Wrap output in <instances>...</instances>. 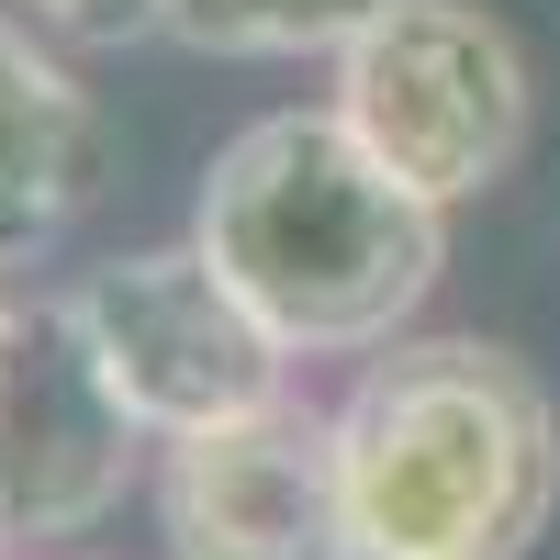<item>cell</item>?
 <instances>
[{"mask_svg":"<svg viewBox=\"0 0 560 560\" xmlns=\"http://www.w3.org/2000/svg\"><path fill=\"white\" fill-rule=\"evenodd\" d=\"M359 560H527L560 516V404L493 337H393L337 393Z\"/></svg>","mask_w":560,"mask_h":560,"instance_id":"2","label":"cell"},{"mask_svg":"<svg viewBox=\"0 0 560 560\" xmlns=\"http://www.w3.org/2000/svg\"><path fill=\"white\" fill-rule=\"evenodd\" d=\"M12 12H34L45 34H68V45H135V34L168 23V0H12Z\"/></svg>","mask_w":560,"mask_h":560,"instance_id":"9","label":"cell"},{"mask_svg":"<svg viewBox=\"0 0 560 560\" xmlns=\"http://www.w3.org/2000/svg\"><path fill=\"white\" fill-rule=\"evenodd\" d=\"M382 12L393 0H168L158 34L191 45V57H224V68H303V57L337 68Z\"/></svg>","mask_w":560,"mask_h":560,"instance_id":"8","label":"cell"},{"mask_svg":"<svg viewBox=\"0 0 560 560\" xmlns=\"http://www.w3.org/2000/svg\"><path fill=\"white\" fill-rule=\"evenodd\" d=\"M147 427L113 393L102 348L68 292L0 280V549L45 560L124 516L135 471H147Z\"/></svg>","mask_w":560,"mask_h":560,"instance_id":"4","label":"cell"},{"mask_svg":"<svg viewBox=\"0 0 560 560\" xmlns=\"http://www.w3.org/2000/svg\"><path fill=\"white\" fill-rule=\"evenodd\" d=\"M191 247L236 280V303L292 359H370L415 337L448 269V213L404 191L337 124V102H292L213 147L191 191Z\"/></svg>","mask_w":560,"mask_h":560,"instance_id":"1","label":"cell"},{"mask_svg":"<svg viewBox=\"0 0 560 560\" xmlns=\"http://www.w3.org/2000/svg\"><path fill=\"white\" fill-rule=\"evenodd\" d=\"M45 560H68V549H45Z\"/></svg>","mask_w":560,"mask_h":560,"instance_id":"10","label":"cell"},{"mask_svg":"<svg viewBox=\"0 0 560 560\" xmlns=\"http://www.w3.org/2000/svg\"><path fill=\"white\" fill-rule=\"evenodd\" d=\"M158 538L168 560H359L337 404H258L236 427L158 448Z\"/></svg>","mask_w":560,"mask_h":560,"instance_id":"6","label":"cell"},{"mask_svg":"<svg viewBox=\"0 0 560 560\" xmlns=\"http://www.w3.org/2000/svg\"><path fill=\"white\" fill-rule=\"evenodd\" d=\"M337 124L404 191L459 213L493 179H516L527 124H538V79H527V45L482 0H393L337 57Z\"/></svg>","mask_w":560,"mask_h":560,"instance_id":"3","label":"cell"},{"mask_svg":"<svg viewBox=\"0 0 560 560\" xmlns=\"http://www.w3.org/2000/svg\"><path fill=\"white\" fill-rule=\"evenodd\" d=\"M68 303H79L90 348H102V370H113V393L135 404V427H147L158 448L202 438V427H236V415L292 393V348L236 303V280H224L191 236L79 269Z\"/></svg>","mask_w":560,"mask_h":560,"instance_id":"5","label":"cell"},{"mask_svg":"<svg viewBox=\"0 0 560 560\" xmlns=\"http://www.w3.org/2000/svg\"><path fill=\"white\" fill-rule=\"evenodd\" d=\"M113 191V113L34 12L0 0V280L57 258L79 213Z\"/></svg>","mask_w":560,"mask_h":560,"instance_id":"7","label":"cell"}]
</instances>
